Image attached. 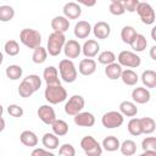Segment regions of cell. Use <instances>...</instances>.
Wrapping results in <instances>:
<instances>
[{"mask_svg":"<svg viewBox=\"0 0 156 156\" xmlns=\"http://www.w3.org/2000/svg\"><path fill=\"white\" fill-rule=\"evenodd\" d=\"M100 51V45L96 40L94 39H88L83 46H82V52L85 57H89V58H93L98 55V52Z\"/></svg>","mask_w":156,"mask_h":156,"instance_id":"2e32d148","label":"cell"},{"mask_svg":"<svg viewBox=\"0 0 156 156\" xmlns=\"http://www.w3.org/2000/svg\"><path fill=\"white\" fill-rule=\"evenodd\" d=\"M24 79L30 84V87L34 89V91L39 90V88L41 87V78L38 74H29Z\"/></svg>","mask_w":156,"mask_h":156,"instance_id":"60d3db41","label":"cell"},{"mask_svg":"<svg viewBox=\"0 0 156 156\" xmlns=\"http://www.w3.org/2000/svg\"><path fill=\"white\" fill-rule=\"evenodd\" d=\"M78 71L82 76H91L96 71V62L93 58H89V57L83 58L79 62Z\"/></svg>","mask_w":156,"mask_h":156,"instance_id":"d6986e66","label":"cell"},{"mask_svg":"<svg viewBox=\"0 0 156 156\" xmlns=\"http://www.w3.org/2000/svg\"><path fill=\"white\" fill-rule=\"evenodd\" d=\"M123 122H124V117L119 111H108L101 118L102 126L107 129L118 128L123 124Z\"/></svg>","mask_w":156,"mask_h":156,"instance_id":"52a82bcc","label":"cell"},{"mask_svg":"<svg viewBox=\"0 0 156 156\" xmlns=\"http://www.w3.org/2000/svg\"><path fill=\"white\" fill-rule=\"evenodd\" d=\"M62 11H63V16L67 17L68 20H77L82 15V7L79 6V4L72 1L65 4Z\"/></svg>","mask_w":156,"mask_h":156,"instance_id":"5bb4252c","label":"cell"},{"mask_svg":"<svg viewBox=\"0 0 156 156\" xmlns=\"http://www.w3.org/2000/svg\"><path fill=\"white\" fill-rule=\"evenodd\" d=\"M139 0H124L123 1V6H124V10L128 11V12H135L136 11V7L139 5Z\"/></svg>","mask_w":156,"mask_h":156,"instance_id":"f6af8a7d","label":"cell"},{"mask_svg":"<svg viewBox=\"0 0 156 156\" xmlns=\"http://www.w3.org/2000/svg\"><path fill=\"white\" fill-rule=\"evenodd\" d=\"M135 35H136V30L132 26H124L121 30V39L124 44L130 45Z\"/></svg>","mask_w":156,"mask_h":156,"instance_id":"4dcf8cb0","label":"cell"},{"mask_svg":"<svg viewBox=\"0 0 156 156\" xmlns=\"http://www.w3.org/2000/svg\"><path fill=\"white\" fill-rule=\"evenodd\" d=\"M32 155L33 156H37V155H49V156H52V152H51V150H48V149H34L32 151Z\"/></svg>","mask_w":156,"mask_h":156,"instance_id":"bcb514c9","label":"cell"},{"mask_svg":"<svg viewBox=\"0 0 156 156\" xmlns=\"http://www.w3.org/2000/svg\"><path fill=\"white\" fill-rule=\"evenodd\" d=\"M96 1H98V0H77L78 4L84 5V6H87V7H93V6H95V5H96Z\"/></svg>","mask_w":156,"mask_h":156,"instance_id":"7dc6e473","label":"cell"},{"mask_svg":"<svg viewBox=\"0 0 156 156\" xmlns=\"http://www.w3.org/2000/svg\"><path fill=\"white\" fill-rule=\"evenodd\" d=\"M80 147L88 156H100L102 154V147L101 145L91 136V135H85L80 140Z\"/></svg>","mask_w":156,"mask_h":156,"instance_id":"5b68a950","label":"cell"},{"mask_svg":"<svg viewBox=\"0 0 156 156\" xmlns=\"http://www.w3.org/2000/svg\"><path fill=\"white\" fill-rule=\"evenodd\" d=\"M150 56H151L152 60H156V46L155 45L150 49Z\"/></svg>","mask_w":156,"mask_h":156,"instance_id":"c3c4849f","label":"cell"},{"mask_svg":"<svg viewBox=\"0 0 156 156\" xmlns=\"http://www.w3.org/2000/svg\"><path fill=\"white\" fill-rule=\"evenodd\" d=\"M7 112L10 116L15 117V118H18V117H22L23 116V108L16 104H12V105H9L7 106Z\"/></svg>","mask_w":156,"mask_h":156,"instance_id":"7bdbcfd3","label":"cell"},{"mask_svg":"<svg viewBox=\"0 0 156 156\" xmlns=\"http://www.w3.org/2000/svg\"><path fill=\"white\" fill-rule=\"evenodd\" d=\"M38 117L40 118V121L45 124H51L55 119H56V113L55 110L50 106V105H41L38 108Z\"/></svg>","mask_w":156,"mask_h":156,"instance_id":"8fae6325","label":"cell"},{"mask_svg":"<svg viewBox=\"0 0 156 156\" xmlns=\"http://www.w3.org/2000/svg\"><path fill=\"white\" fill-rule=\"evenodd\" d=\"M121 73H122V66L118 62H112V63L106 65L105 74L107 76L108 79L116 80V79H118L121 77Z\"/></svg>","mask_w":156,"mask_h":156,"instance_id":"603a6c76","label":"cell"},{"mask_svg":"<svg viewBox=\"0 0 156 156\" xmlns=\"http://www.w3.org/2000/svg\"><path fill=\"white\" fill-rule=\"evenodd\" d=\"M128 132L130 135H134V136H139L141 133V127H140V122H139V118H132L129 122H128Z\"/></svg>","mask_w":156,"mask_h":156,"instance_id":"8d00e7d4","label":"cell"},{"mask_svg":"<svg viewBox=\"0 0 156 156\" xmlns=\"http://www.w3.org/2000/svg\"><path fill=\"white\" fill-rule=\"evenodd\" d=\"M132 99L136 104H146L151 99L150 91L144 87H136L132 91Z\"/></svg>","mask_w":156,"mask_h":156,"instance_id":"4fadbf2b","label":"cell"},{"mask_svg":"<svg viewBox=\"0 0 156 156\" xmlns=\"http://www.w3.org/2000/svg\"><path fill=\"white\" fill-rule=\"evenodd\" d=\"M145 155H152V156H156V150H144L143 156H145Z\"/></svg>","mask_w":156,"mask_h":156,"instance_id":"681fc988","label":"cell"},{"mask_svg":"<svg viewBox=\"0 0 156 156\" xmlns=\"http://www.w3.org/2000/svg\"><path fill=\"white\" fill-rule=\"evenodd\" d=\"M143 150H156V138L155 136H146L141 141Z\"/></svg>","mask_w":156,"mask_h":156,"instance_id":"b9f144b4","label":"cell"},{"mask_svg":"<svg viewBox=\"0 0 156 156\" xmlns=\"http://www.w3.org/2000/svg\"><path fill=\"white\" fill-rule=\"evenodd\" d=\"M108 11L113 16H122L126 12L123 2H111L110 6H108Z\"/></svg>","mask_w":156,"mask_h":156,"instance_id":"ab89813d","label":"cell"},{"mask_svg":"<svg viewBox=\"0 0 156 156\" xmlns=\"http://www.w3.org/2000/svg\"><path fill=\"white\" fill-rule=\"evenodd\" d=\"M93 33H94V37L98 38V39H107L110 33H111V27L107 22H104V21H100L98 23H95V26L91 28Z\"/></svg>","mask_w":156,"mask_h":156,"instance_id":"9a60e30c","label":"cell"},{"mask_svg":"<svg viewBox=\"0 0 156 156\" xmlns=\"http://www.w3.org/2000/svg\"><path fill=\"white\" fill-rule=\"evenodd\" d=\"M15 17V10L10 5H2L0 6V21L1 22H9Z\"/></svg>","mask_w":156,"mask_h":156,"instance_id":"e575fe53","label":"cell"},{"mask_svg":"<svg viewBox=\"0 0 156 156\" xmlns=\"http://www.w3.org/2000/svg\"><path fill=\"white\" fill-rule=\"evenodd\" d=\"M119 112L127 117H134L138 113V107L132 101H122L119 104Z\"/></svg>","mask_w":156,"mask_h":156,"instance_id":"d4e9b609","label":"cell"},{"mask_svg":"<svg viewBox=\"0 0 156 156\" xmlns=\"http://www.w3.org/2000/svg\"><path fill=\"white\" fill-rule=\"evenodd\" d=\"M141 82L146 88L156 87V72L152 69H146L141 74Z\"/></svg>","mask_w":156,"mask_h":156,"instance_id":"f546056e","label":"cell"},{"mask_svg":"<svg viewBox=\"0 0 156 156\" xmlns=\"http://www.w3.org/2000/svg\"><path fill=\"white\" fill-rule=\"evenodd\" d=\"M2 112H4V108H2V106L0 105V116H2Z\"/></svg>","mask_w":156,"mask_h":156,"instance_id":"11a10c76","label":"cell"},{"mask_svg":"<svg viewBox=\"0 0 156 156\" xmlns=\"http://www.w3.org/2000/svg\"><path fill=\"white\" fill-rule=\"evenodd\" d=\"M45 100L49 104L56 105L60 102H63L67 99V91L61 84H55V85H48L44 91Z\"/></svg>","mask_w":156,"mask_h":156,"instance_id":"6da1fadb","label":"cell"},{"mask_svg":"<svg viewBox=\"0 0 156 156\" xmlns=\"http://www.w3.org/2000/svg\"><path fill=\"white\" fill-rule=\"evenodd\" d=\"M130 46H132V49H133L134 51L141 52V51H144V50L146 49V46H147V40H146V38H145L143 34L136 33V35L134 37V39H133Z\"/></svg>","mask_w":156,"mask_h":156,"instance_id":"f1b7e54d","label":"cell"},{"mask_svg":"<svg viewBox=\"0 0 156 156\" xmlns=\"http://www.w3.org/2000/svg\"><path fill=\"white\" fill-rule=\"evenodd\" d=\"M46 57H48V51H46L45 48H43V46L39 45L38 48L34 49L33 55H32V60H33L34 63L41 65V63H44L46 61Z\"/></svg>","mask_w":156,"mask_h":156,"instance_id":"1f68e13d","label":"cell"},{"mask_svg":"<svg viewBox=\"0 0 156 156\" xmlns=\"http://www.w3.org/2000/svg\"><path fill=\"white\" fill-rule=\"evenodd\" d=\"M2 61H4V55H2V52L0 51V65L2 63Z\"/></svg>","mask_w":156,"mask_h":156,"instance_id":"816d5d0a","label":"cell"},{"mask_svg":"<svg viewBox=\"0 0 156 156\" xmlns=\"http://www.w3.org/2000/svg\"><path fill=\"white\" fill-rule=\"evenodd\" d=\"M115 60H116V55L110 50H105V51L100 52L99 56H98V61L101 65H105V66L108 65V63L115 62Z\"/></svg>","mask_w":156,"mask_h":156,"instance_id":"f35d334b","label":"cell"},{"mask_svg":"<svg viewBox=\"0 0 156 156\" xmlns=\"http://www.w3.org/2000/svg\"><path fill=\"white\" fill-rule=\"evenodd\" d=\"M58 154L62 155V156H74V155H76V150H74L73 145L66 143V144H63V145L60 147Z\"/></svg>","mask_w":156,"mask_h":156,"instance_id":"ee69618b","label":"cell"},{"mask_svg":"<svg viewBox=\"0 0 156 156\" xmlns=\"http://www.w3.org/2000/svg\"><path fill=\"white\" fill-rule=\"evenodd\" d=\"M43 78L46 83V85H55V84H61L60 78H58V72L57 68L54 66H49L44 69L43 72Z\"/></svg>","mask_w":156,"mask_h":156,"instance_id":"e0dca14e","label":"cell"},{"mask_svg":"<svg viewBox=\"0 0 156 156\" xmlns=\"http://www.w3.org/2000/svg\"><path fill=\"white\" fill-rule=\"evenodd\" d=\"M111 2H123L124 0H110Z\"/></svg>","mask_w":156,"mask_h":156,"instance_id":"db71d44e","label":"cell"},{"mask_svg":"<svg viewBox=\"0 0 156 156\" xmlns=\"http://www.w3.org/2000/svg\"><path fill=\"white\" fill-rule=\"evenodd\" d=\"M51 28L54 29V32L65 33L69 28V21L65 16H56L51 20Z\"/></svg>","mask_w":156,"mask_h":156,"instance_id":"ac0fdd59","label":"cell"},{"mask_svg":"<svg viewBox=\"0 0 156 156\" xmlns=\"http://www.w3.org/2000/svg\"><path fill=\"white\" fill-rule=\"evenodd\" d=\"M155 29H156V28H152V33H151V35H152V39H154V40H156V38H155Z\"/></svg>","mask_w":156,"mask_h":156,"instance_id":"f5cc1de1","label":"cell"},{"mask_svg":"<svg viewBox=\"0 0 156 156\" xmlns=\"http://www.w3.org/2000/svg\"><path fill=\"white\" fill-rule=\"evenodd\" d=\"M4 50H5V52L7 54V55H10V56H16V55H18V52H20V45H18V43L16 41V40H7L6 43H5V45H4Z\"/></svg>","mask_w":156,"mask_h":156,"instance_id":"74e56055","label":"cell"},{"mask_svg":"<svg viewBox=\"0 0 156 156\" xmlns=\"http://www.w3.org/2000/svg\"><path fill=\"white\" fill-rule=\"evenodd\" d=\"M22 73H23V69H22V67L18 66V65H10V66L6 68V71H5L6 77H7L9 79H11V80H17V79H20V78L22 77Z\"/></svg>","mask_w":156,"mask_h":156,"instance_id":"d6a6232c","label":"cell"},{"mask_svg":"<svg viewBox=\"0 0 156 156\" xmlns=\"http://www.w3.org/2000/svg\"><path fill=\"white\" fill-rule=\"evenodd\" d=\"M20 40L27 48L35 49L41 43V35L38 30H35L33 28H23L20 32Z\"/></svg>","mask_w":156,"mask_h":156,"instance_id":"7a4b0ae2","label":"cell"},{"mask_svg":"<svg viewBox=\"0 0 156 156\" xmlns=\"http://www.w3.org/2000/svg\"><path fill=\"white\" fill-rule=\"evenodd\" d=\"M140 127H141V133L143 134H151L156 129V122L151 117H143L139 118Z\"/></svg>","mask_w":156,"mask_h":156,"instance_id":"4316f807","label":"cell"},{"mask_svg":"<svg viewBox=\"0 0 156 156\" xmlns=\"http://www.w3.org/2000/svg\"><path fill=\"white\" fill-rule=\"evenodd\" d=\"M5 129V119L0 116V132H2Z\"/></svg>","mask_w":156,"mask_h":156,"instance_id":"f907efd6","label":"cell"},{"mask_svg":"<svg viewBox=\"0 0 156 156\" xmlns=\"http://www.w3.org/2000/svg\"><path fill=\"white\" fill-rule=\"evenodd\" d=\"M73 121L78 127H93L95 124V117L90 112H82L80 111L77 115H74Z\"/></svg>","mask_w":156,"mask_h":156,"instance_id":"7c38bea8","label":"cell"},{"mask_svg":"<svg viewBox=\"0 0 156 156\" xmlns=\"http://www.w3.org/2000/svg\"><path fill=\"white\" fill-rule=\"evenodd\" d=\"M66 43V37L65 33H57V32H52L49 35L48 39V48L46 51L49 52V55L51 56H58L63 49V45Z\"/></svg>","mask_w":156,"mask_h":156,"instance_id":"3957f363","label":"cell"},{"mask_svg":"<svg viewBox=\"0 0 156 156\" xmlns=\"http://www.w3.org/2000/svg\"><path fill=\"white\" fill-rule=\"evenodd\" d=\"M119 150H121V152L123 155L132 156V155H134L136 152V144H135V141H133L130 139H127L119 145Z\"/></svg>","mask_w":156,"mask_h":156,"instance_id":"836d02e7","label":"cell"},{"mask_svg":"<svg viewBox=\"0 0 156 156\" xmlns=\"http://www.w3.org/2000/svg\"><path fill=\"white\" fill-rule=\"evenodd\" d=\"M144 1H146V0H144Z\"/></svg>","mask_w":156,"mask_h":156,"instance_id":"9f6ffc18","label":"cell"},{"mask_svg":"<svg viewBox=\"0 0 156 156\" xmlns=\"http://www.w3.org/2000/svg\"><path fill=\"white\" fill-rule=\"evenodd\" d=\"M34 93H35L34 89H33V88L30 87V84L23 78V80L21 82V84H20V87H18V94H20L22 98H29V96H32Z\"/></svg>","mask_w":156,"mask_h":156,"instance_id":"d590c367","label":"cell"},{"mask_svg":"<svg viewBox=\"0 0 156 156\" xmlns=\"http://www.w3.org/2000/svg\"><path fill=\"white\" fill-rule=\"evenodd\" d=\"M118 63L122 67H128V68H136L140 66L141 63V58L140 56H138L135 52L133 51H128V50H123L118 54Z\"/></svg>","mask_w":156,"mask_h":156,"instance_id":"8992f818","label":"cell"},{"mask_svg":"<svg viewBox=\"0 0 156 156\" xmlns=\"http://www.w3.org/2000/svg\"><path fill=\"white\" fill-rule=\"evenodd\" d=\"M58 71H60V77L66 83H73L77 79V74H78L77 68H76L73 61L69 58H63L60 61Z\"/></svg>","mask_w":156,"mask_h":156,"instance_id":"277c9868","label":"cell"},{"mask_svg":"<svg viewBox=\"0 0 156 156\" xmlns=\"http://www.w3.org/2000/svg\"><path fill=\"white\" fill-rule=\"evenodd\" d=\"M41 143H43V146L48 150H55L58 147V144H60V140H58V136L54 133H45L43 135V139H41Z\"/></svg>","mask_w":156,"mask_h":156,"instance_id":"7402d4cb","label":"cell"},{"mask_svg":"<svg viewBox=\"0 0 156 156\" xmlns=\"http://www.w3.org/2000/svg\"><path fill=\"white\" fill-rule=\"evenodd\" d=\"M119 78L122 79V82H123L126 85H129V87L135 85V84L138 83V80H139L138 74H136L133 69H130V68H128V69H122V73H121V77H119Z\"/></svg>","mask_w":156,"mask_h":156,"instance_id":"cb8c5ba5","label":"cell"},{"mask_svg":"<svg viewBox=\"0 0 156 156\" xmlns=\"http://www.w3.org/2000/svg\"><path fill=\"white\" fill-rule=\"evenodd\" d=\"M85 101L82 95H72L65 105V112L69 116H74L84 108Z\"/></svg>","mask_w":156,"mask_h":156,"instance_id":"ba28073f","label":"cell"},{"mask_svg":"<svg viewBox=\"0 0 156 156\" xmlns=\"http://www.w3.org/2000/svg\"><path fill=\"white\" fill-rule=\"evenodd\" d=\"M119 145H121V143H119V140H118L116 136L108 135V136H106V138L102 140L101 147H104V149H105L106 151H108V152H113V151H116V150L119 149Z\"/></svg>","mask_w":156,"mask_h":156,"instance_id":"83f0119b","label":"cell"},{"mask_svg":"<svg viewBox=\"0 0 156 156\" xmlns=\"http://www.w3.org/2000/svg\"><path fill=\"white\" fill-rule=\"evenodd\" d=\"M50 126H51L52 133L56 134L57 136H63L68 133V124L63 119H57L56 118Z\"/></svg>","mask_w":156,"mask_h":156,"instance_id":"484cf974","label":"cell"},{"mask_svg":"<svg viewBox=\"0 0 156 156\" xmlns=\"http://www.w3.org/2000/svg\"><path fill=\"white\" fill-rule=\"evenodd\" d=\"M91 32V26L88 21H79L74 26V35L78 39H85Z\"/></svg>","mask_w":156,"mask_h":156,"instance_id":"ffe728a7","label":"cell"},{"mask_svg":"<svg viewBox=\"0 0 156 156\" xmlns=\"http://www.w3.org/2000/svg\"><path fill=\"white\" fill-rule=\"evenodd\" d=\"M62 50H63L67 58H77L82 52V46L77 40L71 39V40L65 43Z\"/></svg>","mask_w":156,"mask_h":156,"instance_id":"30bf717a","label":"cell"},{"mask_svg":"<svg viewBox=\"0 0 156 156\" xmlns=\"http://www.w3.org/2000/svg\"><path fill=\"white\" fill-rule=\"evenodd\" d=\"M136 12L144 24H152L155 22V11H154L152 6L150 4H147L146 1L139 2L138 7H136Z\"/></svg>","mask_w":156,"mask_h":156,"instance_id":"9c48e42d","label":"cell"},{"mask_svg":"<svg viewBox=\"0 0 156 156\" xmlns=\"http://www.w3.org/2000/svg\"><path fill=\"white\" fill-rule=\"evenodd\" d=\"M20 140L24 146L28 147H34L38 145V136L32 130H23L20 135Z\"/></svg>","mask_w":156,"mask_h":156,"instance_id":"44dd1931","label":"cell"}]
</instances>
